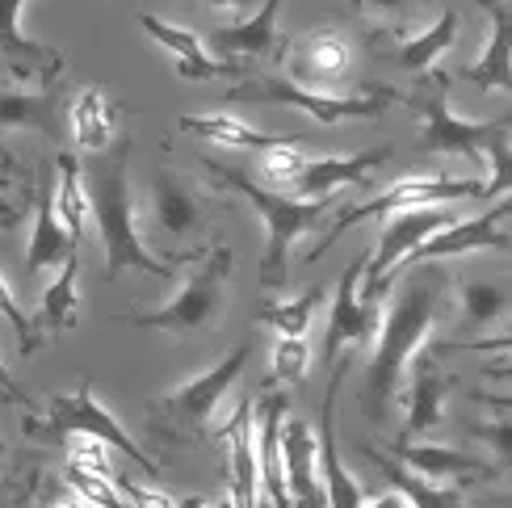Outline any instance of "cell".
I'll use <instances>...</instances> for the list:
<instances>
[{"instance_id": "obj_36", "label": "cell", "mask_w": 512, "mask_h": 508, "mask_svg": "<svg viewBox=\"0 0 512 508\" xmlns=\"http://www.w3.org/2000/svg\"><path fill=\"white\" fill-rule=\"evenodd\" d=\"M311 366V349L303 336H282V341L273 345V378L277 383H298V378L307 374Z\"/></svg>"}, {"instance_id": "obj_38", "label": "cell", "mask_w": 512, "mask_h": 508, "mask_svg": "<svg viewBox=\"0 0 512 508\" xmlns=\"http://www.w3.org/2000/svg\"><path fill=\"white\" fill-rule=\"evenodd\" d=\"M357 13H366V17H382L387 21V30H403V21L416 17L424 0H353Z\"/></svg>"}, {"instance_id": "obj_27", "label": "cell", "mask_w": 512, "mask_h": 508, "mask_svg": "<svg viewBox=\"0 0 512 508\" xmlns=\"http://www.w3.org/2000/svg\"><path fill=\"white\" fill-rule=\"evenodd\" d=\"M286 55H290V72L303 76V80H336L340 72L349 68V38L345 30H311V34H298L286 42Z\"/></svg>"}, {"instance_id": "obj_35", "label": "cell", "mask_w": 512, "mask_h": 508, "mask_svg": "<svg viewBox=\"0 0 512 508\" xmlns=\"http://www.w3.org/2000/svg\"><path fill=\"white\" fill-rule=\"evenodd\" d=\"M319 303H324V290L311 286L307 294H298L294 303L261 307V311H256V320H261V324H273L282 336H303V332L311 328V315H315V307H319Z\"/></svg>"}, {"instance_id": "obj_11", "label": "cell", "mask_w": 512, "mask_h": 508, "mask_svg": "<svg viewBox=\"0 0 512 508\" xmlns=\"http://www.w3.org/2000/svg\"><path fill=\"white\" fill-rule=\"evenodd\" d=\"M504 219H508V198H500L479 219H454V223L437 227L433 236H424L395 269H408L416 261H450V257H462V252H483V248L508 252L512 248V236L504 231Z\"/></svg>"}, {"instance_id": "obj_44", "label": "cell", "mask_w": 512, "mask_h": 508, "mask_svg": "<svg viewBox=\"0 0 512 508\" xmlns=\"http://www.w3.org/2000/svg\"><path fill=\"white\" fill-rule=\"evenodd\" d=\"M177 508H231V496H185Z\"/></svg>"}, {"instance_id": "obj_12", "label": "cell", "mask_w": 512, "mask_h": 508, "mask_svg": "<svg viewBox=\"0 0 512 508\" xmlns=\"http://www.w3.org/2000/svg\"><path fill=\"white\" fill-rule=\"evenodd\" d=\"M345 370H349V357H345V366L332 362V383L324 391V408H319V429H315V467H319L328 508H361V500H366L357 475L345 471V458H340V446H336V391H340Z\"/></svg>"}, {"instance_id": "obj_7", "label": "cell", "mask_w": 512, "mask_h": 508, "mask_svg": "<svg viewBox=\"0 0 512 508\" xmlns=\"http://www.w3.org/2000/svg\"><path fill=\"white\" fill-rule=\"evenodd\" d=\"M227 273H231V248L215 244L210 252H198V269L185 278L177 299L160 311H135V328H156L173 336H194L223 320L227 307Z\"/></svg>"}, {"instance_id": "obj_42", "label": "cell", "mask_w": 512, "mask_h": 508, "mask_svg": "<svg viewBox=\"0 0 512 508\" xmlns=\"http://www.w3.org/2000/svg\"><path fill=\"white\" fill-rule=\"evenodd\" d=\"M0 404H13V408H38L34 399H30V395L21 391V387L13 383V378H9V366H5V362H0Z\"/></svg>"}, {"instance_id": "obj_32", "label": "cell", "mask_w": 512, "mask_h": 508, "mask_svg": "<svg viewBox=\"0 0 512 508\" xmlns=\"http://www.w3.org/2000/svg\"><path fill=\"white\" fill-rule=\"evenodd\" d=\"M512 294L496 278H462L458 286V320L466 332H487L508 315Z\"/></svg>"}, {"instance_id": "obj_13", "label": "cell", "mask_w": 512, "mask_h": 508, "mask_svg": "<svg viewBox=\"0 0 512 508\" xmlns=\"http://www.w3.org/2000/svg\"><path fill=\"white\" fill-rule=\"evenodd\" d=\"M210 198L198 189L194 177L185 173H173V168H160L152 177V215H156V227L164 236H177V240H194L202 231H210Z\"/></svg>"}, {"instance_id": "obj_20", "label": "cell", "mask_w": 512, "mask_h": 508, "mask_svg": "<svg viewBox=\"0 0 512 508\" xmlns=\"http://www.w3.org/2000/svg\"><path fill=\"white\" fill-rule=\"evenodd\" d=\"M458 26H462V17L454 9H445L429 30H420V34H403V30H378L374 34V51H382L387 59H395L403 72H412V76H429L433 72V63L454 47V38H458Z\"/></svg>"}, {"instance_id": "obj_10", "label": "cell", "mask_w": 512, "mask_h": 508, "mask_svg": "<svg viewBox=\"0 0 512 508\" xmlns=\"http://www.w3.org/2000/svg\"><path fill=\"white\" fill-rule=\"evenodd\" d=\"M454 223V210L450 202H437V206H412V210H395V215L387 219V227H382L378 236V252L366 261V269H361V282H357V294L366 303H382V278L408 257V252L424 240L433 236L437 227Z\"/></svg>"}, {"instance_id": "obj_22", "label": "cell", "mask_w": 512, "mask_h": 508, "mask_svg": "<svg viewBox=\"0 0 512 508\" xmlns=\"http://www.w3.org/2000/svg\"><path fill=\"white\" fill-rule=\"evenodd\" d=\"M492 17V38H487V51L479 55V63H466L458 72L462 80H471L479 93H512V13L508 0H479Z\"/></svg>"}, {"instance_id": "obj_3", "label": "cell", "mask_w": 512, "mask_h": 508, "mask_svg": "<svg viewBox=\"0 0 512 508\" xmlns=\"http://www.w3.org/2000/svg\"><path fill=\"white\" fill-rule=\"evenodd\" d=\"M206 173L215 177V189H236V194L261 215L265 223V257H261V286L265 290H282L290 278V248L303 231L319 227V219H328L336 210V198H286V194H273V189H261L248 173L240 168H227L219 160L206 156Z\"/></svg>"}, {"instance_id": "obj_45", "label": "cell", "mask_w": 512, "mask_h": 508, "mask_svg": "<svg viewBox=\"0 0 512 508\" xmlns=\"http://www.w3.org/2000/svg\"><path fill=\"white\" fill-rule=\"evenodd\" d=\"M202 5H210V9H231V13H244V9H252L256 0H202Z\"/></svg>"}, {"instance_id": "obj_47", "label": "cell", "mask_w": 512, "mask_h": 508, "mask_svg": "<svg viewBox=\"0 0 512 508\" xmlns=\"http://www.w3.org/2000/svg\"><path fill=\"white\" fill-rule=\"evenodd\" d=\"M0 227H13V215H5V206H0Z\"/></svg>"}, {"instance_id": "obj_46", "label": "cell", "mask_w": 512, "mask_h": 508, "mask_svg": "<svg viewBox=\"0 0 512 508\" xmlns=\"http://www.w3.org/2000/svg\"><path fill=\"white\" fill-rule=\"evenodd\" d=\"M9 508H30V492H21L17 500H9Z\"/></svg>"}, {"instance_id": "obj_21", "label": "cell", "mask_w": 512, "mask_h": 508, "mask_svg": "<svg viewBox=\"0 0 512 508\" xmlns=\"http://www.w3.org/2000/svg\"><path fill=\"white\" fill-rule=\"evenodd\" d=\"M282 483L290 508H328L315 467V429L307 420H282Z\"/></svg>"}, {"instance_id": "obj_43", "label": "cell", "mask_w": 512, "mask_h": 508, "mask_svg": "<svg viewBox=\"0 0 512 508\" xmlns=\"http://www.w3.org/2000/svg\"><path fill=\"white\" fill-rule=\"evenodd\" d=\"M361 508H412V504H408V500H403V496H399L395 488H387V492H382V496H374L370 504H366V500H361Z\"/></svg>"}, {"instance_id": "obj_37", "label": "cell", "mask_w": 512, "mask_h": 508, "mask_svg": "<svg viewBox=\"0 0 512 508\" xmlns=\"http://www.w3.org/2000/svg\"><path fill=\"white\" fill-rule=\"evenodd\" d=\"M0 315H5V320H9V328L17 332L21 357H34V353H38V345H42V336H38L34 320H30V315L17 307V299L9 294V282H5V273H0Z\"/></svg>"}, {"instance_id": "obj_14", "label": "cell", "mask_w": 512, "mask_h": 508, "mask_svg": "<svg viewBox=\"0 0 512 508\" xmlns=\"http://www.w3.org/2000/svg\"><path fill=\"white\" fill-rule=\"evenodd\" d=\"M408 374H412V387H408V441H412L445 425V404H450L458 378L441 366L433 341H424L416 349Z\"/></svg>"}, {"instance_id": "obj_26", "label": "cell", "mask_w": 512, "mask_h": 508, "mask_svg": "<svg viewBox=\"0 0 512 508\" xmlns=\"http://www.w3.org/2000/svg\"><path fill=\"white\" fill-rule=\"evenodd\" d=\"M256 420V483L265 488L273 508H290L286 483H282V420H286V395H269Z\"/></svg>"}, {"instance_id": "obj_29", "label": "cell", "mask_w": 512, "mask_h": 508, "mask_svg": "<svg viewBox=\"0 0 512 508\" xmlns=\"http://www.w3.org/2000/svg\"><path fill=\"white\" fill-rule=\"evenodd\" d=\"M177 126H181V131H189V135L206 139V143H215V147H240V152H269V147H277V143H298V139H303V135L256 131V126L231 118V114H210V118L185 114V118H177Z\"/></svg>"}, {"instance_id": "obj_39", "label": "cell", "mask_w": 512, "mask_h": 508, "mask_svg": "<svg viewBox=\"0 0 512 508\" xmlns=\"http://www.w3.org/2000/svg\"><path fill=\"white\" fill-rule=\"evenodd\" d=\"M38 508H97V504L89 496H80L68 479L47 475L42 479V492H38Z\"/></svg>"}, {"instance_id": "obj_31", "label": "cell", "mask_w": 512, "mask_h": 508, "mask_svg": "<svg viewBox=\"0 0 512 508\" xmlns=\"http://www.w3.org/2000/svg\"><path fill=\"white\" fill-rule=\"evenodd\" d=\"M72 139L84 152H101V147L114 143V131H118V101L105 93V89H84L76 101H72Z\"/></svg>"}, {"instance_id": "obj_1", "label": "cell", "mask_w": 512, "mask_h": 508, "mask_svg": "<svg viewBox=\"0 0 512 508\" xmlns=\"http://www.w3.org/2000/svg\"><path fill=\"white\" fill-rule=\"evenodd\" d=\"M450 282L454 273L445 269V261H416L382 278L387 311H382V336H374V362L361 383V408L378 425L387 420L399 387L408 383V362L429 341L437 315L450 307Z\"/></svg>"}, {"instance_id": "obj_19", "label": "cell", "mask_w": 512, "mask_h": 508, "mask_svg": "<svg viewBox=\"0 0 512 508\" xmlns=\"http://www.w3.org/2000/svg\"><path fill=\"white\" fill-rule=\"evenodd\" d=\"M30 0H0V59L9 63L17 80H59L63 72V51L34 42L21 30V9Z\"/></svg>"}, {"instance_id": "obj_33", "label": "cell", "mask_w": 512, "mask_h": 508, "mask_svg": "<svg viewBox=\"0 0 512 508\" xmlns=\"http://www.w3.org/2000/svg\"><path fill=\"white\" fill-rule=\"evenodd\" d=\"M72 252H76V240L63 231L55 206H51V194H42L34 206V236H30V252H26V269L38 273L47 265H63Z\"/></svg>"}, {"instance_id": "obj_40", "label": "cell", "mask_w": 512, "mask_h": 508, "mask_svg": "<svg viewBox=\"0 0 512 508\" xmlns=\"http://www.w3.org/2000/svg\"><path fill=\"white\" fill-rule=\"evenodd\" d=\"M261 168H265L269 181H290L298 168H303V152H298L294 143H277V147H269V152H265Z\"/></svg>"}, {"instance_id": "obj_23", "label": "cell", "mask_w": 512, "mask_h": 508, "mask_svg": "<svg viewBox=\"0 0 512 508\" xmlns=\"http://www.w3.org/2000/svg\"><path fill=\"white\" fill-rule=\"evenodd\" d=\"M219 437L227 441V458H231V508H256V488L261 483H256V420L248 399L236 404Z\"/></svg>"}, {"instance_id": "obj_9", "label": "cell", "mask_w": 512, "mask_h": 508, "mask_svg": "<svg viewBox=\"0 0 512 508\" xmlns=\"http://www.w3.org/2000/svg\"><path fill=\"white\" fill-rule=\"evenodd\" d=\"M466 198H487V185L483 181H462V177H445V173H433V177H403L395 181L391 189H382L370 202H361L353 210H336L332 215V227L328 236L319 240L315 248H307V265L319 261L324 252L345 236L349 227L366 223V219H378V215H395V210H412V206H437V202H466Z\"/></svg>"}, {"instance_id": "obj_34", "label": "cell", "mask_w": 512, "mask_h": 508, "mask_svg": "<svg viewBox=\"0 0 512 508\" xmlns=\"http://www.w3.org/2000/svg\"><path fill=\"white\" fill-rule=\"evenodd\" d=\"M51 206H55L63 231H68V236L80 244L84 227H89V194H84L80 164H76V156H68V152L59 156V185H55V194H51Z\"/></svg>"}, {"instance_id": "obj_24", "label": "cell", "mask_w": 512, "mask_h": 508, "mask_svg": "<svg viewBox=\"0 0 512 508\" xmlns=\"http://www.w3.org/2000/svg\"><path fill=\"white\" fill-rule=\"evenodd\" d=\"M63 84L51 80L47 93H21L0 84V126L5 131H42L47 139H63Z\"/></svg>"}, {"instance_id": "obj_18", "label": "cell", "mask_w": 512, "mask_h": 508, "mask_svg": "<svg viewBox=\"0 0 512 508\" xmlns=\"http://www.w3.org/2000/svg\"><path fill=\"white\" fill-rule=\"evenodd\" d=\"M139 26H143L147 38L156 42V47H164L168 55H173V63H177V80H215V76L236 80V76H244V63L215 59V55L206 51V42H202L194 30L168 26V21H160L156 13H143V17H139Z\"/></svg>"}, {"instance_id": "obj_6", "label": "cell", "mask_w": 512, "mask_h": 508, "mask_svg": "<svg viewBox=\"0 0 512 508\" xmlns=\"http://www.w3.org/2000/svg\"><path fill=\"white\" fill-rule=\"evenodd\" d=\"M26 437H30V441H42V446H51V450L68 446V441H76V437H97V441H105L110 450H122L131 462H139L147 475H160L156 458L135 446V437L118 425L114 412H105V408L97 404L89 378H84V383H80L72 395H51L47 408H30V416H26Z\"/></svg>"}, {"instance_id": "obj_2", "label": "cell", "mask_w": 512, "mask_h": 508, "mask_svg": "<svg viewBox=\"0 0 512 508\" xmlns=\"http://www.w3.org/2000/svg\"><path fill=\"white\" fill-rule=\"evenodd\" d=\"M84 194H89V219L97 223V236L105 248V278H118L126 269L152 273L160 282L177 278L173 261H156L147 252L135 227V198H131V139L110 143L101 152L80 160Z\"/></svg>"}, {"instance_id": "obj_15", "label": "cell", "mask_w": 512, "mask_h": 508, "mask_svg": "<svg viewBox=\"0 0 512 508\" xmlns=\"http://www.w3.org/2000/svg\"><path fill=\"white\" fill-rule=\"evenodd\" d=\"M286 0H261L248 21L236 26H215L206 38L210 51H219L231 63H248V59H265V63H282L286 59V38L277 34V13H282Z\"/></svg>"}, {"instance_id": "obj_30", "label": "cell", "mask_w": 512, "mask_h": 508, "mask_svg": "<svg viewBox=\"0 0 512 508\" xmlns=\"http://www.w3.org/2000/svg\"><path fill=\"white\" fill-rule=\"evenodd\" d=\"M76 303H80V257L72 252L68 261L59 265V278L42 290L38 311L30 315L38 336H63L76 328Z\"/></svg>"}, {"instance_id": "obj_5", "label": "cell", "mask_w": 512, "mask_h": 508, "mask_svg": "<svg viewBox=\"0 0 512 508\" xmlns=\"http://www.w3.org/2000/svg\"><path fill=\"white\" fill-rule=\"evenodd\" d=\"M227 101H248V105H290V110L307 114L324 126L336 122H374L391 110L395 101H403L399 89L391 84H361L357 93H315L303 89L286 72H261V76H236V84L227 89Z\"/></svg>"}, {"instance_id": "obj_17", "label": "cell", "mask_w": 512, "mask_h": 508, "mask_svg": "<svg viewBox=\"0 0 512 508\" xmlns=\"http://www.w3.org/2000/svg\"><path fill=\"white\" fill-rule=\"evenodd\" d=\"M391 156H395V147H391V143H382V147H370V152H357V156L303 160V168H298V173L290 177V189H294V198H303V202L332 198L336 189L366 181V177L374 173V168H382Z\"/></svg>"}, {"instance_id": "obj_28", "label": "cell", "mask_w": 512, "mask_h": 508, "mask_svg": "<svg viewBox=\"0 0 512 508\" xmlns=\"http://www.w3.org/2000/svg\"><path fill=\"white\" fill-rule=\"evenodd\" d=\"M361 454H366L374 467L382 471V479L391 483V488L408 500L412 508H462V492L454 488V483H437V479H424L416 475L412 467H403V462L387 450H374V446H361Z\"/></svg>"}, {"instance_id": "obj_16", "label": "cell", "mask_w": 512, "mask_h": 508, "mask_svg": "<svg viewBox=\"0 0 512 508\" xmlns=\"http://www.w3.org/2000/svg\"><path fill=\"white\" fill-rule=\"evenodd\" d=\"M370 257H357L345 278L336 286V303L328 311V341H324V362L332 366L340 357V345H357V341H374L378 336V303H366L357 294L361 282V269H366Z\"/></svg>"}, {"instance_id": "obj_25", "label": "cell", "mask_w": 512, "mask_h": 508, "mask_svg": "<svg viewBox=\"0 0 512 508\" xmlns=\"http://www.w3.org/2000/svg\"><path fill=\"white\" fill-rule=\"evenodd\" d=\"M395 458L403 467H412L416 475L424 479H437V483H466V479H496L500 467L492 462H483L479 454H466V450H454V446H412V441H403L395 450Z\"/></svg>"}, {"instance_id": "obj_8", "label": "cell", "mask_w": 512, "mask_h": 508, "mask_svg": "<svg viewBox=\"0 0 512 508\" xmlns=\"http://www.w3.org/2000/svg\"><path fill=\"white\" fill-rule=\"evenodd\" d=\"M408 105L420 114V131L412 139V156H462L471 164H487L483 147L492 139V131L500 126V118L492 122H466L450 110V80L429 72L420 76V93L408 97Z\"/></svg>"}, {"instance_id": "obj_4", "label": "cell", "mask_w": 512, "mask_h": 508, "mask_svg": "<svg viewBox=\"0 0 512 508\" xmlns=\"http://www.w3.org/2000/svg\"><path fill=\"white\" fill-rule=\"evenodd\" d=\"M248 357H252V345L240 341V345H231L210 370L194 374L189 383H181L173 391L156 395L152 404H147V433H152L156 446H164V450L202 446L210 437V416L219 412V399L240 378Z\"/></svg>"}, {"instance_id": "obj_41", "label": "cell", "mask_w": 512, "mask_h": 508, "mask_svg": "<svg viewBox=\"0 0 512 508\" xmlns=\"http://www.w3.org/2000/svg\"><path fill=\"white\" fill-rule=\"evenodd\" d=\"M114 492L131 504V508H173V500H168L164 492H156V488H147V483H131V479H114Z\"/></svg>"}]
</instances>
